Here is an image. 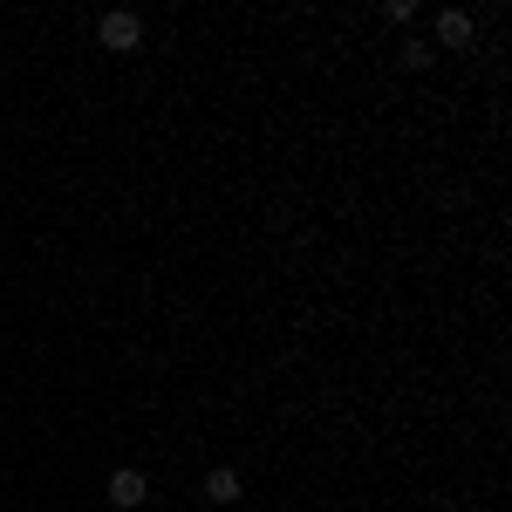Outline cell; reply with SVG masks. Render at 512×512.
Returning <instances> with one entry per match:
<instances>
[{
  "label": "cell",
  "instance_id": "cell-1",
  "mask_svg": "<svg viewBox=\"0 0 512 512\" xmlns=\"http://www.w3.org/2000/svg\"><path fill=\"white\" fill-rule=\"evenodd\" d=\"M96 41H103L110 55H130V48L144 41V21H137L130 7H117V14H103V21H96Z\"/></svg>",
  "mask_w": 512,
  "mask_h": 512
},
{
  "label": "cell",
  "instance_id": "cell-2",
  "mask_svg": "<svg viewBox=\"0 0 512 512\" xmlns=\"http://www.w3.org/2000/svg\"><path fill=\"white\" fill-rule=\"evenodd\" d=\"M205 499H212L219 512H226V506H239V499H246V478H239L233 465H219V472H205Z\"/></svg>",
  "mask_w": 512,
  "mask_h": 512
},
{
  "label": "cell",
  "instance_id": "cell-3",
  "mask_svg": "<svg viewBox=\"0 0 512 512\" xmlns=\"http://www.w3.org/2000/svg\"><path fill=\"white\" fill-rule=\"evenodd\" d=\"M144 499H151V485H144V472H130V465H123V472H110V506L137 512Z\"/></svg>",
  "mask_w": 512,
  "mask_h": 512
},
{
  "label": "cell",
  "instance_id": "cell-4",
  "mask_svg": "<svg viewBox=\"0 0 512 512\" xmlns=\"http://www.w3.org/2000/svg\"><path fill=\"white\" fill-rule=\"evenodd\" d=\"M437 41H444V48H472V14H465V7H444V14H437Z\"/></svg>",
  "mask_w": 512,
  "mask_h": 512
},
{
  "label": "cell",
  "instance_id": "cell-5",
  "mask_svg": "<svg viewBox=\"0 0 512 512\" xmlns=\"http://www.w3.org/2000/svg\"><path fill=\"white\" fill-rule=\"evenodd\" d=\"M431 62H437V55H431V48H424V41H417V35L403 41V69H431Z\"/></svg>",
  "mask_w": 512,
  "mask_h": 512
},
{
  "label": "cell",
  "instance_id": "cell-6",
  "mask_svg": "<svg viewBox=\"0 0 512 512\" xmlns=\"http://www.w3.org/2000/svg\"><path fill=\"white\" fill-rule=\"evenodd\" d=\"M205 512H219V506H205Z\"/></svg>",
  "mask_w": 512,
  "mask_h": 512
}]
</instances>
